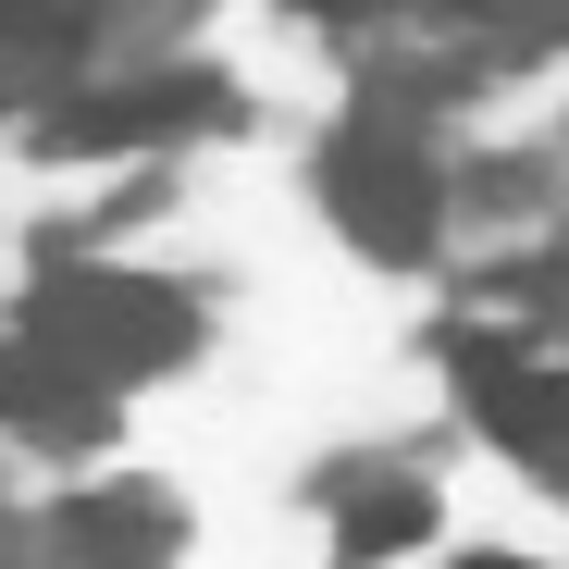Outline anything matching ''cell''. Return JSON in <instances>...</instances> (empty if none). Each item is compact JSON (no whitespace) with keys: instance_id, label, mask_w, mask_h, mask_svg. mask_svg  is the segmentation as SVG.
Wrapping results in <instances>:
<instances>
[{"instance_id":"obj_7","label":"cell","mask_w":569,"mask_h":569,"mask_svg":"<svg viewBox=\"0 0 569 569\" xmlns=\"http://www.w3.org/2000/svg\"><path fill=\"white\" fill-rule=\"evenodd\" d=\"M458 62H545L569 38V0H433Z\"/></svg>"},{"instance_id":"obj_8","label":"cell","mask_w":569,"mask_h":569,"mask_svg":"<svg viewBox=\"0 0 569 569\" xmlns=\"http://www.w3.org/2000/svg\"><path fill=\"white\" fill-rule=\"evenodd\" d=\"M421 532H433V496H421V483L347 496V557H397V545H421Z\"/></svg>"},{"instance_id":"obj_9","label":"cell","mask_w":569,"mask_h":569,"mask_svg":"<svg viewBox=\"0 0 569 569\" xmlns=\"http://www.w3.org/2000/svg\"><path fill=\"white\" fill-rule=\"evenodd\" d=\"M520 298H532V310H545V322H569V248H557V260H532V272H520Z\"/></svg>"},{"instance_id":"obj_5","label":"cell","mask_w":569,"mask_h":569,"mask_svg":"<svg viewBox=\"0 0 569 569\" xmlns=\"http://www.w3.org/2000/svg\"><path fill=\"white\" fill-rule=\"evenodd\" d=\"M0 421L38 433V446H87V433H112V385H87L74 359H50L38 335L0 347Z\"/></svg>"},{"instance_id":"obj_12","label":"cell","mask_w":569,"mask_h":569,"mask_svg":"<svg viewBox=\"0 0 569 569\" xmlns=\"http://www.w3.org/2000/svg\"><path fill=\"white\" fill-rule=\"evenodd\" d=\"M458 569H520V557H458Z\"/></svg>"},{"instance_id":"obj_3","label":"cell","mask_w":569,"mask_h":569,"mask_svg":"<svg viewBox=\"0 0 569 569\" xmlns=\"http://www.w3.org/2000/svg\"><path fill=\"white\" fill-rule=\"evenodd\" d=\"M211 112H223L211 74H161V87H87V100H62L38 137H50V149H149V137L211 124Z\"/></svg>"},{"instance_id":"obj_4","label":"cell","mask_w":569,"mask_h":569,"mask_svg":"<svg viewBox=\"0 0 569 569\" xmlns=\"http://www.w3.org/2000/svg\"><path fill=\"white\" fill-rule=\"evenodd\" d=\"M173 496L161 483H112V496H74L62 520H50V557L62 569H161L173 557Z\"/></svg>"},{"instance_id":"obj_13","label":"cell","mask_w":569,"mask_h":569,"mask_svg":"<svg viewBox=\"0 0 569 569\" xmlns=\"http://www.w3.org/2000/svg\"><path fill=\"white\" fill-rule=\"evenodd\" d=\"M0 569H13V520H0Z\"/></svg>"},{"instance_id":"obj_10","label":"cell","mask_w":569,"mask_h":569,"mask_svg":"<svg viewBox=\"0 0 569 569\" xmlns=\"http://www.w3.org/2000/svg\"><path fill=\"white\" fill-rule=\"evenodd\" d=\"M310 26H385V13H409V0H298Z\"/></svg>"},{"instance_id":"obj_11","label":"cell","mask_w":569,"mask_h":569,"mask_svg":"<svg viewBox=\"0 0 569 569\" xmlns=\"http://www.w3.org/2000/svg\"><path fill=\"white\" fill-rule=\"evenodd\" d=\"M545 483H569V446H557V458H545Z\"/></svg>"},{"instance_id":"obj_2","label":"cell","mask_w":569,"mask_h":569,"mask_svg":"<svg viewBox=\"0 0 569 569\" xmlns=\"http://www.w3.org/2000/svg\"><path fill=\"white\" fill-rule=\"evenodd\" d=\"M322 199H335V223H347L371 260H421L446 186H433V161H421L409 124H347L335 161H322Z\"/></svg>"},{"instance_id":"obj_6","label":"cell","mask_w":569,"mask_h":569,"mask_svg":"<svg viewBox=\"0 0 569 569\" xmlns=\"http://www.w3.org/2000/svg\"><path fill=\"white\" fill-rule=\"evenodd\" d=\"M87 50V0H0V112H62V74Z\"/></svg>"},{"instance_id":"obj_1","label":"cell","mask_w":569,"mask_h":569,"mask_svg":"<svg viewBox=\"0 0 569 569\" xmlns=\"http://www.w3.org/2000/svg\"><path fill=\"white\" fill-rule=\"evenodd\" d=\"M26 335L50 347V359H74L87 385H137V371H173L186 347H199V310L173 298V284H149V272H50L38 284V310H26Z\"/></svg>"}]
</instances>
